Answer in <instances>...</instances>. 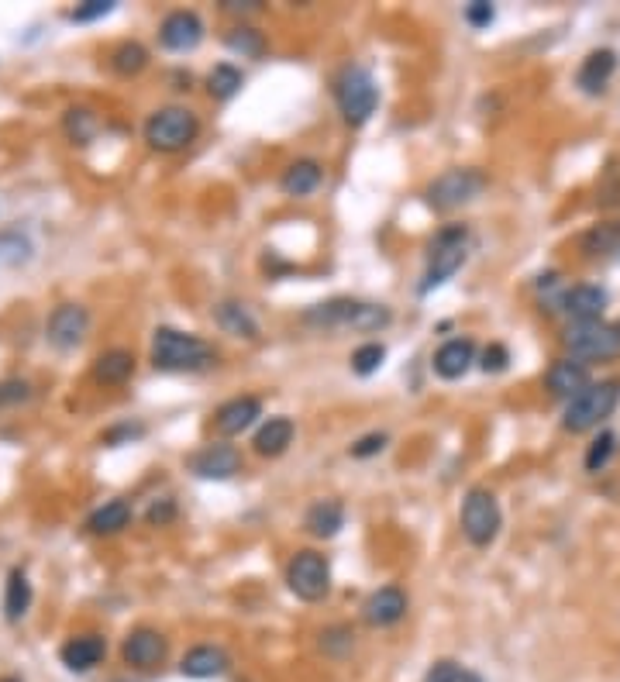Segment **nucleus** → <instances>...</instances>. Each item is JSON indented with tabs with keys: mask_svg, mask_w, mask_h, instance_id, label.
I'll use <instances>...</instances> for the list:
<instances>
[{
	"mask_svg": "<svg viewBox=\"0 0 620 682\" xmlns=\"http://www.w3.org/2000/svg\"><path fill=\"white\" fill-rule=\"evenodd\" d=\"M217 362L211 341L200 335H186L176 328H159L152 335V366L162 372H200Z\"/></svg>",
	"mask_w": 620,
	"mask_h": 682,
	"instance_id": "nucleus-1",
	"label": "nucleus"
},
{
	"mask_svg": "<svg viewBox=\"0 0 620 682\" xmlns=\"http://www.w3.org/2000/svg\"><path fill=\"white\" fill-rule=\"evenodd\" d=\"M224 42H228L231 52H238V56H245V59H259L262 52H266V38H262V31H255L248 25L231 28Z\"/></svg>",
	"mask_w": 620,
	"mask_h": 682,
	"instance_id": "nucleus-34",
	"label": "nucleus"
},
{
	"mask_svg": "<svg viewBox=\"0 0 620 682\" xmlns=\"http://www.w3.org/2000/svg\"><path fill=\"white\" fill-rule=\"evenodd\" d=\"M131 376H135V355L128 348H111V352L97 355V362H93V379L100 386H121Z\"/></svg>",
	"mask_w": 620,
	"mask_h": 682,
	"instance_id": "nucleus-25",
	"label": "nucleus"
},
{
	"mask_svg": "<svg viewBox=\"0 0 620 682\" xmlns=\"http://www.w3.org/2000/svg\"><path fill=\"white\" fill-rule=\"evenodd\" d=\"M180 672L186 679L224 676V672H228V655H224V648H217V645H197V648H190L183 655Z\"/></svg>",
	"mask_w": 620,
	"mask_h": 682,
	"instance_id": "nucleus-22",
	"label": "nucleus"
},
{
	"mask_svg": "<svg viewBox=\"0 0 620 682\" xmlns=\"http://www.w3.org/2000/svg\"><path fill=\"white\" fill-rule=\"evenodd\" d=\"M617 452V434L614 431H600L586 448V472H600L610 462V455Z\"/></svg>",
	"mask_w": 620,
	"mask_h": 682,
	"instance_id": "nucleus-35",
	"label": "nucleus"
},
{
	"mask_svg": "<svg viewBox=\"0 0 620 682\" xmlns=\"http://www.w3.org/2000/svg\"><path fill=\"white\" fill-rule=\"evenodd\" d=\"M186 465H190V472L200 479H231L242 472V452H238L235 445L217 441V445H204L200 452H193Z\"/></svg>",
	"mask_w": 620,
	"mask_h": 682,
	"instance_id": "nucleus-12",
	"label": "nucleus"
},
{
	"mask_svg": "<svg viewBox=\"0 0 620 682\" xmlns=\"http://www.w3.org/2000/svg\"><path fill=\"white\" fill-rule=\"evenodd\" d=\"M145 66H149V52H145V45H138V42H121L118 49L111 52V69L118 76H138Z\"/></svg>",
	"mask_w": 620,
	"mask_h": 682,
	"instance_id": "nucleus-32",
	"label": "nucleus"
},
{
	"mask_svg": "<svg viewBox=\"0 0 620 682\" xmlns=\"http://www.w3.org/2000/svg\"><path fill=\"white\" fill-rule=\"evenodd\" d=\"M386 448V434L376 431V434H366V438H359L352 445V455L355 459H372V455H379Z\"/></svg>",
	"mask_w": 620,
	"mask_h": 682,
	"instance_id": "nucleus-42",
	"label": "nucleus"
},
{
	"mask_svg": "<svg viewBox=\"0 0 620 682\" xmlns=\"http://www.w3.org/2000/svg\"><path fill=\"white\" fill-rule=\"evenodd\" d=\"M66 131L73 142L87 145L97 135V118H93V111H87V107H73V111H66Z\"/></svg>",
	"mask_w": 620,
	"mask_h": 682,
	"instance_id": "nucleus-37",
	"label": "nucleus"
},
{
	"mask_svg": "<svg viewBox=\"0 0 620 682\" xmlns=\"http://www.w3.org/2000/svg\"><path fill=\"white\" fill-rule=\"evenodd\" d=\"M469 259V228L465 224H448L428 245V266H424L421 293H431L445 286Z\"/></svg>",
	"mask_w": 620,
	"mask_h": 682,
	"instance_id": "nucleus-3",
	"label": "nucleus"
},
{
	"mask_svg": "<svg viewBox=\"0 0 620 682\" xmlns=\"http://www.w3.org/2000/svg\"><path fill=\"white\" fill-rule=\"evenodd\" d=\"M293 431H297V428H293L290 417H269V421L255 431L252 448L262 455V459H279V455L293 445Z\"/></svg>",
	"mask_w": 620,
	"mask_h": 682,
	"instance_id": "nucleus-23",
	"label": "nucleus"
},
{
	"mask_svg": "<svg viewBox=\"0 0 620 682\" xmlns=\"http://www.w3.org/2000/svg\"><path fill=\"white\" fill-rule=\"evenodd\" d=\"M166 651H169V641L162 638L159 631H152V627H135V631L124 638L121 658L131 665V669H155V665L166 658Z\"/></svg>",
	"mask_w": 620,
	"mask_h": 682,
	"instance_id": "nucleus-14",
	"label": "nucleus"
},
{
	"mask_svg": "<svg viewBox=\"0 0 620 682\" xmlns=\"http://www.w3.org/2000/svg\"><path fill=\"white\" fill-rule=\"evenodd\" d=\"M476 362V345L469 338H452L434 352L431 366L441 379H462Z\"/></svg>",
	"mask_w": 620,
	"mask_h": 682,
	"instance_id": "nucleus-20",
	"label": "nucleus"
},
{
	"mask_svg": "<svg viewBox=\"0 0 620 682\" xmlns=\"http://www.w3.org/2000/svg\"><path fill=\"white\" fill-rule=\"evenodd\" d=\"M507 362H510V352L503 345H490L483 352V362H479V366H483L486 372H503L507 369Z\"/></svg>",
	"mask_w": 620,
	"mask_h": 682,
	"instance_id": "nucleus-43",
	"label": "nucleus"
},
{
	"mask_svg": "<svg viewBox=\"0 0 620 682\" xmlns=\"http://www.w3.org/2000/svg\"><path fill=\"white\" fill-rule=\"evenodd\" d=\"M159 42L169 52H193L204 42V21L197 11H173L162 18L159 25Z\"/></svg>",
	"mask_w": 620,
	"mask_h": 682,
	"instance_id": "nucleus-13",
	"label": "nucleus"
},
{
	"mask_svg": "<svg viewBox=\"0 0 620 682\" xmlns=\"http://www.w3.org/2000/svg\"><path fill=\"white\" fill-rule=\"evenodd\" d=\"M31 259V242L21 231H0V269H18Z\"/></svg>",
	"mask_w": 620,
	"mask_h": 682,
	"instance_id": "nucleus-33",
	"label": "nucleus"
},
{
	"mask_svg": "<svg viewBox=\"0 0 620 682\" xmlns=\"http://www.w3.org/2000/svg\"><path fill=\"white\" fill-rule=\"evenodd\" d=\"M176 514V510H173V503H162V507H159V503H152V510H149V521L152 524H166L169 521V517H173Z\"/></svg>",
	"mask_w": 620,
	"mask_h": 682,
	"instance_id": "nucleus-44",
	"label": "nucleus"
},
{
	"mask_svg": "<svg viewBox=\"0 0 620 682\" xmlns=\"http://www.w3.org/2000/svg\"><path fill=\"white\" fill-rule=\"evenodd\" d=\"M486 176L479 173V169H448V173H441L438 180L428 183V190H424V200H428L431 211H459V207L472 204V200L479 197V193L486 190Z\"/></svg>",
	"mask_w": 620,
	"mask_h": 682,
	"instance_id": "nucleus-8",
	"label": "nucleus"
},
{
	"mask_svg": "<svg viewBox=\"0 0 620 682\" xmlns=\"http://www.w3.org/2000/svg\"><path fill=\"white\" fill-rule=\"evenodd\" d=\"M0 682H18V679H0Z\"/></svg>",
	"mask_w": 620,
	"mask_h": 682,
	"instance_id": "nucleus-45",
	"label": "nucleus"
},
{
	"mask_svg": "<svg viewBox=\"0 0 620 682\" xmlns=\"http://www.w3.org/2000/svg\"><path fill=\"white\" fill-rule=\"evenodd\" d=\"M620 403V379H603V383H589L576 400L565 403L562 428L572 434L593 431L607 421Z\"/></svg>",
	"mask_w": 620,
	"mask_h": 682,
	"instance_id": "nucleus-4",
	"label": "nucleus"
},
{
	"mask_svg": "<svg viewBox=\"0 0 620 682\" xmlns=\"http://www.w3.org/2000/svg\"><path fill=\"white\" fill-rule=\"evenodd\" d=\"M31 607V583H28V572L25 569H11V576H7V586H4V617L11 620H21L28 614Z\"/></svg>",
	"mask_w": 620,
	"mask_h": 682,
	"instance_id": "nucleus-28",
	"label": "nucleus"
},
{
	"mask_svg": "<svg viewBox=\"0 0 620 682\" xmlns=\"http://www.w3.org/2000/svg\"><path fill=\"white\" fill-rule=\"evenodd\" d=\"M407 614V593L400 586H383L362 603V620L369 627H390Z\"/></svg>",
	"mask_w": 620,
	"mask_h": 682,
	"instance_id": "nucleus-17",
	"label": "nucleus"
},
{
	"mask_svg": "<svg viewBox=\"0 0 620 682\" xmlns=\"http://www.w3.org/2000/svg\"><path fill=\"white\" fill-rule=\"evenodd\" d=\"M335 100H338V111L345 124H352V128H359V124H366L372 114H376V104H379V90H376V80H372V73L366 66H345L338 73L335 80Z\"/></svg>",
	"mask_w": 620,
	"mask_h": 682,
	"instance_id": "nucleus-5",
	"label": "nucleus"
},
{
	"mask_svg": "<svg viewBox=\"0 0 620 682\" xmlns=\"http://www.w3.org/2000/svg\"><path fill=\"white\" fill-rule=\"evenodd\" d=\"M214 317H217V324L228 331V335L248 338V341L259 338V321H255L252 310H248L245 304H238V300H224V304H217Z\"/></svg>",
	"mask_w": 620,
	"mask_h": 682,
	"instance_id": "nucleus-27",
	"label": "nucleus"
},
{
	"mask_svg": "<svg viewBox=\"0 0 620 682\" xmlns=\"http://www.w3.org/2000/svg\"><path fill=\"white\" fill-rule=\"evenodd\" d=\"M114 7H118L114 0H87V4H76L73 11H69V21H76V25H87V21L107 18Z\"/></svg>",
	"mask_w": 620,
	"mask_h": 682,
	"instance_id": "nucleus-38",
	"label": "nucleus"
},
{
	"mask_svg": "<svg viewBox=\"0 0 620 682\" xmlns=\"http://www.w3.org/2000/svg\"><path fill=\"white\" fill-rule=\"evenodd\" d=\"M107 655V641L97 638V634H80V638H69L66 645H62L59 658L66 669L73 672H90L97 669L100 662H104Z\"/></svg>",
	"mask_w": 620,
	"mask_h": 682,
	"instance_id": "nucleus-21",
	"label": "nucleus"
},
{
	"mask_svg": "<svg viewBox=\"0 0 620 682\" xmlns=\"http://www.w3.org/2000/svg\"><path fill=\"white\" fill-rule=\"evenodd\" d=\"M545 386L558 400H576L589 386V366L579 359H558V362H552V369L545 372Z\"/></svg>",
	"mask_w": 620,
	"mask_h": 682,
	"instance_id": "nucleus-16",
	"label": "nucleus"
},
{
	"mask_svg": "<svg viewBox=\"0 0 620 682\" xmlns=\"http://www.w3.org/2000/svg\"><path fill=\"white\" fill-rule=\"evenodd\" d=\"M304 527H307V534H314V538H321V541L335 538L341 527H345V507H341V500L310 503V510L304 514Z\"/></svg>",
	"mask_w": 620,
	"mask_h": 682,
	"instance_id": "nucleus-24",
	"label": "nucleus"
},
{
	"mask_svg": "<svg viewBox=\"0 0 620 682\" xmlns=\"http://www.w3.org/2000/svg\"><path fill=\"white\" fill-rule=\"evenodd\" d=\"M307 324L324 331H338V328H352L362 331V335H372V331L390 328L393 314L390 307L383 304H362V300H348V297H335L328 304H317L304 314Z\"/></svg>",
	"mask_w": 620,
	"mask_h": 682,
	"instance_id": "nucleus-2",
	"label": "nucleus"
},
{
	"mask_svg": "<svg viewBox=\"0 0 620 682\" xmlns=\"http://www.w3.org/2000/svg\"><path fill=\"white\" fill-rule=\"evenodd\" d=\"M496 18L493 4H486V0H472L469 7H465V21H469L472 28H490Z\"/></svg>",
	"mask_w": 620,
	"mask_h": 682,
	"instance_id": "nucleus-40",
	"label": "nucleus"
},
{
	"mask_svg": "<svg viewBox=\"0 0 620 682\" xmlns=\"http://www.w3.org/2000/svg\"><path fill=\"white\" fill-rule=\"evenodd\" d=\"M286 586L297 600L304 603H317L331 593V569H328V558L317 555V552H297L286 565Z\"/></svg>",
	"mask_w": 620,
	"mask_h": 682,
	"instance_id": "nucleus-10",
	"label": "nucleus"
},
{
	"mask_svg": "<svg viewBox=\"0 0 620 682\" xmlns=\"http://www.w3.org/2000/svg\"><path fill=\"white\" fill-rule=\"evenodd\" d=\"M197 131L200 121L193 111H186V107H162V111H155L145 121V142L155 152H180L197 138Z\"/></svg>",
	"mask_w": 620,
	"mask_h": 682,
	"instance_id": "nucleus-9",
	"label": "nucleus"
},
{
	"mask_svg": "<svg viewBox=\"0 0 620 682\" xmlns=\"http://www.w3.org/2000/svg\"><path fill=\"white\" fill-rule=\"evenodd\" d=\"M245 76L242 69H235L231 62H217L211 69V76H207V93H211L214 100H231L238 90H242Z\"/></svg>",
	"mask_w": 620,
	"mask_h": 682,
	"instance_id": "nucleus-31",
	"label": "nucleus"
},
{
	"mask_svg": "<svg viewBox=\"0 0 620 682\" xmlns=\"http://www.w3.org/2000/svg\"><path fill=\"white\" fill-rule=\"evenodd\" d=\"M583 252L586 255H610V252H620V221H603V224H593V228L583 235Z\"/></svg>",
	"mask_w": 620,
	"mask_h": 682,
	"instance_id": "nucleus-30",
	"label": "nucleus"
},
{
	"mask_svg": "<svg viewBox=\"0 0 620 682\" xmlns=\"http://www.w3.org/2000/svg\"><path fill=\"white\" fill-rule=\"evenodd\" d=\"M25 400H31L28 379H0V407H18Z\"/></svg>",
	"mask_w": 620,
	"mask_h": 682,
	"instance_id": "nucleus-39",
	"label": "nucleus"
},
{
	"mask_svg": "<svg viewBox=\"0 0 620 682\" xmlns=\"http://www.w3.org/2000/svg\"><path fill=\"white\" fill-rule=\"evenodd\" d=\"M259 417H262L259 397H235L214 410V431L221 434V438H235V434L252 428Z\"/></svg>",
	"mask_w": 620,
	"mask_h": 682,
	"instance_id": "nucleus-15",
	"label": "nucleus"
},
{
	"mask_svg": "<svg viewBox=\"0 0 620 682\" xmlns=\"http://www.w3.org/2000/svg\"><path fill=\"white\" fill-rule=\"evenodd\" d=\"M321 180H324L321 162H317V159H300V162H293V166L286 169L279 186H283L286 197H310V193L321 186Z\"/></svg>",
	"mask_w": 620,
	"mask_h": 682,
	"instance_id": "nucleus-26",
	"label": "nucleus"
},
{
	"mask_svg": "<svg viewBox=\"0 0 620 682\" xmlns=\"http://www.w3.org/2000/svg\"><path fill=\"white\" fill-rule=\"evenodd\" d=\"M131 524V507L124 500H111L104 507H97L87 517V531L90 534H118Z\"/></svg>",
	"mask_w": 620,
	"mask_h": 682,
	"instance_id": "nucleus-29",
	"label": "nucleus"
},
{
	"mask_svg": "<svg viewBox=\"0 0 620 682\" xmlns=\"http://www.w3.org/2000/svg\"><path fill=\"white\" fill-rule=\"evenodd\" d=\"M383 359H386V348L379 341H366V345H359L352 352V372L355 376H372V372L383 366Z\"/></svg>",
	"mask_w": 620,
	"mask_h": 682,
	"instance_id": "nucleus-36",
	"label": "nucleus"
},
{
	"mask_svg": "<svg viewBox=\"0 0 620 682\" xmlns=\"http://www.w3.org/2000/svg\"><path fill=\"white\" fill-rule=\"evenodd\" d=\"M614 73H617V52L614 49H593L583 59V66H579L576 87L583 93H589V97H600V93L607 90V83L614 80Z\"/></svg>",
	"mask_w": 620,
	"mask_h": 682,
	"instance_id": "nucleus-18",
	"label": "nucleus"
},
{
	"mask_svg": "<svg viewBox=\"0 0 620 682\" xmlns=\"http://www.w3.org/2000/svg\"><path fill=\"white\" fill-rule=\"evenodd\" d=\"M424 682H462V669L452 662V658H441V662H434L428 669Z\"/></svg>",
	"mask_w": 620,
	"mask_h": 682,
	"instance_id": "nucleus-41",
	"label": "nucleus"
},
{
	"mask_svg": "<svg viewBox=\"0 0 620 682\" xmlns=\"http://www.w3.org/2000/svg\"><path fill=\"white\" fill-rule=\"evenodd\" d=\"M459 524H462V534L469 545L490 548L496 541V534H500V527H503V514H500L496 496L486 490V486H472V490L465 493Z\"/></svg>",
	"mask_w": 620,
	"mask_h": 682,
	"instance_id": "nucleus-7",
	"label": "nucleus"
},
{
	"mask_svg": "<svg viewBox=\"0 0 620 682\" xmlns=\"http://www.w3.org/2000/svg\"><path fill=\"white\" fill-rule=\"evenodd\" d=\"M565 348L579 362H614L620 359V324L610 321H576L565 331Z\"/></svg>",
	"mask_w": 620,
	"mask_h": 682,
	"instance_id": "nucleus-6",
	"label": "nucleus"
},
{
	"mask_svg": "<svg viewBox=\"0 0 620 682\" xmlns=\"http://www.w3.org/2000/svg\"><path fill=\"white\" fill-rule=\"evenodd\" d=\"M87 331H90V310L83 304H59L49 314V324H45V338L59 352H73L76 345H83Z\"/></svg>",
	"mask_w": 620,
	"mask_h": 682,
	"instance_id": "nucleus-11",
	"label": "nucleus"
},
{
	"mask_svg": "<svg viewBox=\"0 0 620 682\" xmlns=\"http://www.w3.org/2000/svg\"><path fill=\"white\" fill-rule=\"evenodd\" d=\"M562 307H565V314L572 317V324L576 321H603V310H607V290H600V286H593V283H579L562 297Z\"/></svg>",
	"mask_w": 620,
	"mask_h": 682,
	"instance_id": "nucleus-19",
	"label": "nucleus"
}]
</instances>
